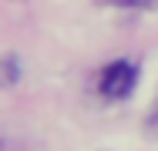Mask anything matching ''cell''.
I'll return each instance as SVG.
<instances>
[{
  "label": "cell",
  "instance_id": "cell-1",
  "mask_svg": "<svg viewBox=\"0 0 158 151\" xmlns=\"http://www.w3.org/2000/svg\"><path fill=\"white\" fill-rule=\"evenodd\" d=\"M135 64H128V60H118V64H108L104 67V74H101V91L108 94V97H128L131 88H135Z\"/></svg>",
  "mask_w": 158,
  "mask_h": 151
},
{
  "label": "cell",
  "instance_id": "cell-2",
  "mask_svg": "<svg viewBox=\"0 0 158 151\" xmlns=\"http://www.w3.org/2000/svg\"><path fill=\"white\" fill-rule=\"evenodd\" d=\"M145 128H148L152 134H158V101H155V108L148 111V121H145Z\"/></svg>",
  "mask_w": 158,
  "mask_h": 151
}]
</instances>
